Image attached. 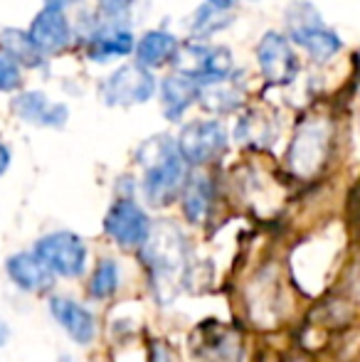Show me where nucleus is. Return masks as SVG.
Here are the masks:
<instances>
[{
    "instance_id": "f257e3e1",
    "label": "nucleus",
    "mask_w": 360,
    "mask_h": 362,
    "mask_svg": "<svg viewBox=\"0 0 360 362\" xmlns=\"http://www.w3.org/2000/svg\"><path fill=\"white\" fill-rule=\"evenodd\" d=\"M144 168L141 190L153 207H166L182 192L187 182V163L180 158L178 146L170 136H153L139 151Z\"/></svg>"
},
{
    "instance_id": "f03ea898",
    "label": "nucleus",
    "mask_w": 360,
    "mask_h": 362,
    "mask_svg": "<svg viewBox=\"0 0 360 362\" xmlns=\"http://www.w3.org/2000/svg\"><path fill=\"white\" fill-rule=\"evenodd\" d=\"M187 257V239L173 222H158L151 227L149 239L141 247V259L149 269L153 288H163L161 298H170L175 279H185Z\"/></svg>"
},
{
    "instance_id": "7ed1b4c3",
    "label": "nucleus",
    "mask_w": 360,
    "mask_h": 362,
    "mask_svg": "<svg viewBox=\"0 0 360 362\" xmlns=\"http://www.w3.org/2000/svg\"><path fill=\"white\" fill-rule=\"evenodd\" d=\"M74 42L82 45L84 57L94 64H109L114 59L129 57L136 49L134 30L124 20L109 18H82L74 23Z\"/></svg>"
},
{
    "instance_id": "20e7f679",
    "label": "nucleus",
    "mask_w": 360,
    "mask_h": 362,
    "mask_svg": "<svg viewBox=\"0 0 360 362\" xmlns=\"http://www.w3.org/2000/svg\"><path fill=\"white\" fill-rule=\"evenodd\" d=\"M286 33L289 42L306 49L313 62H328L343 49V40L323 23L318 10L311 3H291L286 10Z\"/></svg>"
},
{
    "instance_id": "39448f33",
    "label": "nucleus",
    "mask_w": 360,
    "mask_h": 362,
    "mask_svg": "<svg viewBox=\"0 0 360 362\" xmlns=\"http://www.w3.org/2000/svg\"><path fill=\"white\" fill-rule=\"evenodd\" d=\"M178 74L187 76L197 86H215L225 84V79L232 74V54L227 47H215L205 42H190L175 57Z\"/></svg>"
},
{
    "instance_id": "423d86ee",
    "label": "nucleus",
    "mask_w": 360,
    "mask_h": 362,
    "mask_svg": "<svg viewBox=\"0 0 360 362\" xmlns=\"http://www.w3.org/2000/svg\"><path fill=\"white\" fill-rule=\"evenodd\" d=\"M35 257L52 274L77 279L87 269V244L74 232H52L35 242Z\"/></svg>"
},
{
    "instance_id": "0eeeda50",
    "label": "nucleus",
    "mask_w": 360,
    "mask_h": 362,
    "mask_svg": "<svg viewBox=\"0 0 360 362\" xmlns=\"http://www.w3.org/2000/svg\"><path fill=\"white\" fill-rule=\"evenodd\" d=\"M101 101L106 106H136L146 104L156 94V76L141 64H121L106 74L99 84Z\"/></svg>"
},
{
    "instance_id": "6e6552de",
    "label": "nucleus",
    "mask_w": 360,
    "mask_h": 362,
    "mask_svg": "<svg viewBox=\"0 0 360 362\" xmlns=\"http://www.w3.org/2000/svg\"><path fill=\"white\" fill-rule=\"evenodd\" d=\"M25 30H28L35 47L47 59L62 57L74 45V23L67 15V10H62V8L42 5V8L33 15V20H30V25Z\"/></svg>"
},
{
    "instance_id": "1a4fd4ad",
    "label": "nucleus",
    "mask_w": 360,
    "mask_h": 362,
    "mask_svg": "<svg viewBox=\"0 0 360 362\" xmlns=\"http://www.w3.org/2000/svg\"><path fill=\"white\" fill-rule=\"evenodd\" d=\"M175 146H178V153L185 163L205 165L227 151V131L220 121L197 119L182 126Z\"/></svg>"
},
{
    "instance_id": "9d476101",
    "label": "nucleus",
    "mask_w": 360,
    "mask_h": 362,
    "mask_svg": "<svg viewBox=\"0 0 360 362\" xmlns=\"http://www.w3.org/2000/svg\"><path fill=\"white\" fill-rule=\"evenodd\" d=\"M8 109L13 119L35 129H64L69 121V106L54 101L42 89H23L10 96Z\"/></svg>"
},
{
    "instance_id": "9b49d317",
    "label": "nucleus",
    "mask_w": 360,
    "mask_h": 362,
    "mask_svg": "<svg viewBox=\"0 0 360 362\" xmlns=\"http://www.w3.org/2000/svg\"><path fill=\"white\" fill-rule=\"evenodd\" d=\"M151 227L153 224H151L146 210H141L131 197L116 200L104 217V232L124 249L144 247V242L151 234Z\"/></svg>"
},
{
    "instance_id": "f8f14e48",
    "label": "nucleus",
    "mask_w": 360,
    "mask_h": 362,
    "mask_svg": "<svg viewBox=\"0 0 360 362\" xmlns=\"http://www.w3.org/2000/svg\"><path fill=\"white\" fill-rule=\"evenodd\" d=\"M328 126L323 121H306L289 148V165L296 175L308 177L321 168L328 151Z\"/></svg>"
},
{
    "instance_id": "ddd939ff",
    "label": "nucleus",
    "mask_w": 360,
    "mask_h": 362,
    "mask_svg": "<svg viewBox=\"0 0 360 362\" xmlns=\"http://www.w3.org/2000/svg\"><path fill=\"white\" fill-rule=\"evenodd\" d=\"M257 62L272 84H291L298 74V59L294 52V45L289 42L286 35L281 33H267L257 45Z\"/></svg>"
},
{
    "instance_id": "4468645a",
    "label": "nucleus",
    "mask_w": 360,
    "mask_h": 362,
    "mask_svg": "<svg viewBox=\"0 0 360 362\" xmlns=\"http://www.w3.org/2000/svg\"><path fill=\"white\" fill-rule=\"evenodd\" d=\"M50 313L52 318L67 330V335L77 345H89L96 335V323L91 310L84 308L82 303L72 298H62V296H54L50 300Z\"/></svg>"
},
{
    "instance_id": "2eb2a0df",
    "label": "nucleus",
    "mask_w": 360,
    "mask_h": 362,
    "mask_svg": "<svg viewBox=\"0 0 360 362\" xmlns=\"http://www.w3.org/2000/svg\"><path fill=\"white\" fill-rule=\"evenodd\" d=\"M136 64L146 69L166 67V64L175 62L180 52V45L175 35L166 33V30H149L144 37L136 42Z\"/></svg>"
},
{
    "instance_id": "dca6fc26",
    "label": "nucleus",
    "mask_w": 360,
    "mask_h": 362,
    "mask_svg": "<svg viewBox=\"0 0 360 362\" xmlns=\"http://www.w3.org/2000/svg\"><path fill=\"white\" fill-rule=\"evenodd\" d=\"M5 269H8L10 279H13L20 288L30 291V293H45V291H50L54 284V274L50 272L35 254H28V252L15 254V257L8 259Z\"/></svg>"
},
{
    "instance_id": "f3484780",
    "label": "nucleus",
    "mask_w": 360,
    "mask_h": 362,
    "mask_svg": "<svg viewBox=\"0 0 360 362\" xmlns=\"http://www.w3.org/2000/svg\"><path fill=\"white\" fill-rule=\"evenodd\" d=\"M0 52H5L10 59H15V62L23 67V72H37V69L47 67V62H50V59L35 47L28 30L13 28V25L0 30Z\"/></svg>"
},
{
    "instance_id": "a211bd4d",
    "label": "nucleus",
    "mask_w": 360,
    "mask_h": 362,
    "mask_svg": "<svg viewBox=\"0 0 360 362\" xmlns=\"http://www.w3.org/2000/svg\"><path fill=\"white\" fill-rule=\"evenodd\" d=\"M197 99H200V86L178 72L168 74L161 84V104L168 121H178Z\"/></svg>"
},
{
    "instance_id": "6ab92c4d",
    "label": "nucleus",
    "mask_w": 360,
    "mask_h": 362,
    "mask_svg": "<svg viewBox=\"0 0 360 362\" xmlns=\"http://www.w3.org/2000/svg\"><path fill=\"white\" fill-rule=\"evenodd\" d=\"M182 215L190 224H202L215 202V185L207 175H192L182 187Z\"/></svg>"
},
{
    "instance_id": "aec40b11",
    "label": "nucleus",
    "mask_w": 360,
    "mask_h": 362,
    "mask_svg": "<svg viewBox=\"0 0 360 362\" xmlns=\"http://www.w3.org/2000/svg\"><path fill=\"white\" fill-rule=\"evenodd\" d=\"M235 139L247 148H269L274 141V126L262 111H250L237 124Z\"/></svg>"
},
{
    "instance_id": "412c9836",
    "label": "nucleus",
    "mask_w": 360,
    "mask_h": 362,
    "mask_svg": "<svg viewBox=\"0 0 360 362\" xmlns=\"http://www.w3.org/2000/svg\"><path fill=\"white\" fill-rule=\"evenodd\" d=\"M240 358H242V343L230 330L205 335V343H202V362H240Z\"/></svg>"
},
{
    "instance_id": "4be33fe9",
    "label": "nucleus",
    "mask_w": 360,
    "mask_h": 362,
    "mask_svg": "<svg viewBox=\"0 0 360 362\" xmlns=\"http://www.w3.org/2000/svg\"><path fill=\"white\" fill-rule=\"evenodd\" d=\"M119 267H116L114 259H104L99 267L94 269L89 281V293L94 298H111L119 288Z\"/></svg>"
},
{
    "instance_id": "5701e85b",
    "label": "nucleus",
    "mask_w": 360,
    "mask_h": 362,
    "mask_svg": "<svg viewBox=\"0 0 360 362\" xmlns=\"http://www.w3.org/2000/svg\"><path fill=\"white\" fill-rule=\"evenodd\" d=\"M200 99H202V106L212 111V114H230L240 106V96L237 91H232L230 86L225 84H215V86H205L200 91Z\"/></svg>"
},
{
    "instance_id": "b1692460",
    "label": "nucleus",
    "mask_w": 360,
    "mask_h": 362,
    "mask_svg": "<svg viewBox=\"0 0 360 362\" xmlns=\"http://www.w3.org/2000/svg\"><path fill=\"white\" fill-rule=\"evenodd\" d=\"M227 25H230V18H225L222 10H215L212 5H202L195 13V20H192V35L195 37H210Z\"/></svg>"
},
{
    "instance_id": "393cba45",
    "label": "nucleus",
    "mask_w": 360,
    "mask_h": 362,
    "mask_svg": "<svg viewBox=\"0 0 360 362\" xmlns=\"http://www.w3.org/2000/svg\"><path fill=\"white\" fill-rule=\"evenodd\" d=\"M25 89V72L15 59L0 52V96H13Z\"/></svg>"
},
{
    "instance_id": "a878e982",
    "label": "nucleus",
    "mask_w": 360,
    "mask_h": 362,
    "mask_svg": "<svg viewBox=\"0 0 360 362\" xmlns=\"http://www.w3.org/2000/svg\"><path fill=\"white\" fill-rule=\"evenodd\" d=\"M136 0H96V8L104 18L109 20H124L126 23V15L131 13Z\"/></svg>"
},
{
    "instance_id": "bb28decb",
    "label": "nucleus",
    "mask_w": 360,
    "mask_h": 362,
    "mask_svg": "<svg viewBox=\"0 0 360 362\" xmlns=\"http://www.w3.org/2000/svg\"><path fill=\"white\" fill-rule=\"evenodd\" d=\"M10 163H13V151H10L8 144H3V141H0V177L10 170Z\"/></svg>"
},
{
    "instance_id": "cd10ccee",
    "label": "nucleus",
    "mask_w": 360,
    "mask_h": 362,
    "mask_svg": "<svg viewBox=\"0 0 360 362\" xmlns=\"http://www.w3.org/2000/svg\"><path fill=\"white\" fill-rule=\"evenodd\" d=\"M79 0H42V5H50V8H62V10H67V8H72V5H77Z\"/></svg>"
},
{
    "instance_id": "c85d7f7f",
    "label": "nucleus",
    "mask_w": 360,
    "mask_h": 362,
    "mask_svg": "<svg viewBox=\"0 0 360 362\" xmlns=\"http://www.w3.org/2000/svg\"><path fill=\"white\" fill-rule=\"evenodd\" d=\"M235 3L237 0H207V5H212L215 10H222V13H227Z\"/></svg>"
},
{
    "instance_id": "c756f323",
    "label": "nucleus",
    "mask_w": 360,
    "mask_h": 362,
    "mask_svg": "<svg viewBox=\"0 0 360 362\" xmlns=\"http://www.w3.org/2000/svg\"><path fill=\"white\" fill-rule=\"evenodd\" d=\"M8 338H10V328L3 323V320H0V348H3V345L8 343Z\"/></svg>"
},
{
    "instance_id": "7c9ffc66",
    "label": "nucleus",
    "mask_w": 360,
    "mask_h": 362,
    "mask_svg": "<svg viewBox=\"0 0 360 362\" xmlns=\"http://www.w3.org/2000/svg\"><path fill=\"white\" fill-rule=\"evenodd\" d=\"M358 59H360V57H358Z\"/></svg>"
}]
</instances>
